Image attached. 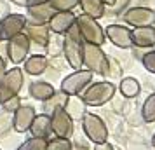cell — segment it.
<instances>
[{
    "label": "cell",
    "mask_w": 155,
    "mask_h": 150,
    "mask_svg": "<svg viewBox=\"0 0 155 150\" xmlns=\"http://www.w3.org/2000/svg\"><path fill=\"white\" fill-rule=\"evenodd\" d=\"M64 110H66V114L70 115L71 119H73V122H75L84 117L85 103L80 100V96H68V100L64 103Z\"/></svg>",
    "instance_id": "23"
},
{
    "label": "cell",
    "mask_w": 155,
    "mask_h": 150,
    "mask_svg": "<svg viewBox=\"0 0 155 150\" xmlns=\"http://www.w3.org/2000/svg\"><path fill=\"white\" fill-rule=\"evenodd\" d=\"M120 16H122L124 23L133 28L155 25V11L150 7H127Z\"/></svg>",
    "instance_id": "9"
},
{
    "label": "cell",
    "mask_w": 155,
    "mask_h": 150,
    "mask_svg": "<svg viewBox=\"0 0 155 150\" xmlns=\"http://www.w3.org/2000/svg\"><path fill=\"white\" fill-rule=\"evenodd\" d=\"M51 117V129L52 135L59 136V138H71L75 135V122L70 115L66 114L64 108H54L49 114Z\"/></svg>",
    "instance_id": "8"
},
{
    "label": "cell",
    "mask_w": 155,
    "mask_h": 150,
    "mask_svg": "<svg viewBox=\"0 0 155 150\" xmlns=\"http://www.w3.org/2000/svg\"><path fill=\"white\" fill-rule=\"evenodd\" d=\"M25 33L30 38V42L37 44L40 47H45L51 40V32L47 28V25H28L26 23Z\"/></svg>",
    "instance_id": "17"
},
{
    "label": "cell",
    "mask_w": 155,
    "mask_h": 150,
    "mask_svg": "<svg viewBox=\"0 0 155 150\" xmlns=\"http://www.w3.org/2000/svg\"><path fill=\"white\" fill-rule=\"evenodd\" d=\"M141 63L145 66V70H148L150 73H155V51H148L141 56Z\"/></svg>",
    "instance_id": "31"
},
{
    "label": "cell",
    "mask_w": 155,
    "mask_h": 150,
    "mask_svg": "<svg viewBox=\"0 0 155 150\" xmlns=\"http://www.w3.org/2000/svg\"><path fill=\"white\" fill-rule=\"evenodd\" d=\"M11 2H19V0H11Z\"/></svg>",
    "instance_id": "41"
},
{
    "label": "cell",
    "mask_w": 155,
    "mask_h": 150,
    "mask_svg": "<svg viewBox=\"0 0 155 150\" xmlns=\"http://www.w3.org/2000/svg\"><path fill=\"white\" fill-rule=\"evenodd\" d=\"M7 14H11V9H9L7 0H0V19L5 18Z\"/></svg>",
    "instance_id": "35"
},
{
    "label": "cell",
    "mask_w": 155,
    "mask_h": 150,
    "mask_svg": "<svg viewBox=\"0 0 155 150\" xmlns=\"http://www.w3.org/2000/svg\"><path fill=\"white\" fill-rule=\"evenodd\" d=\"M92 72L89 70H75L73 73L66 75L61 80V93H64L66 96H78V94L84 91L85 87L92 82Z\"/></svg>",
    "instance_id": "7"
},
{
    "label": "cell",
    "mask_w": 155,
    "mask_h": 150,
    "mask_svg": "<svg viewBox=\"0 0 155 150\" xmlns=\"http://www.w3.org/2000/svg\"><path fill=\"white\" fill-rule=\"evenodd\" d=\"M11 129H12V114L2 108L0 110V135H7Z\"/></svg>",
    "instance_id": "30"
},
{
    "label": "cell",
    "mask_w": 155,
    "mask_h": 150,
    "mask_svg": "<svg viewBox=\"0 0 155 150\" xmlns=\"http://www.w3.org/2000/svg\"><path fill=\"white\" fill-rule=\"evenodd\" d=\"M94 150H115V147H113L112 143L103 142V143H98V145L94 147Z\"/></svg>",
    "instance_id": "37"
},
{
    "label": "cell",
    "mask_w": 155,
    "mask_h": 150,
    "mask_svg": "<svg viewBox=\"0 0 155 150\" xmlns=\"http://www.w3.org/2000/svg\"><path fill=\"white\" fill-rule=\"evenodd\" d=\"M78 7L82 9V14L89 16L92 19H101L105 12V4L101 0H78Z\"/></svg>",
    "instance_id": "21"
},
{
    "label": "cell",
    "mask_w": 155,
    "mask_h": 150,
    "mask_svg": "<svg viewBox=\"0 0 155 150\" xmlns=\"http://www.w3.org/2000/svg\"><path fill=\"white\" fill-rule=\"evenodd\" d=\"M54 93H56L54 86L49 84V82H45V80H35V82H31L30 87H28V94L31 96V98L38 100V101L49 100Z\"/></svg>",
    "instance_id": "20"
},
{
    "label": "cell",
    "mask_w": 155,
    "mask_h": 150,
    "mask_svg": "<svg viewBox=\"0 0 155 150\" xmlns=\"http://www.w3.org/2000/svg\"><path fill=\"white\" fill-rule=\"evenodd\" d=\"M23 63H25L23 65V70L26 72L28 75H33V77L42 75L44 72L49 68V59L44 56V54H31Z\"/></svg>",
    "instance_id": "19"
},
{
    "label": "cell",
    "mask_w": 155,
    "mask_h": 150,
    "mask_svg": "<svg viewBox=\"0 0 155 150\" xmlns=\"http://www.w3.org/2000/svg\"><path fill=\"white\" fill-rule=\"evenodd\" d=\"M66 100H68V96H66L64 93H61V91H59V93H54V94L49 98V100L44 101V114L49 115L51 112L54 110V108H59V107L64 108V103H66Z\"/></svg>",
    "instance_id": "25"
},
{
    "label": "cell",
    "mask_w": 155,
    "mask_h": 150,
    "mask_svg": "<svg viewBox=\"0 0 155 150\" xmlns=\"http://www.w3.org/2000/svg\"><path fill=\"white\" fill-rule=\"evenodd\" d=\"M101 2H103L105 5H112V4H113V2H115V0H101Z\"/></svg>",
    "instance_id": "39"
},
{
    "label": "cell",
    "mask_w": 155,
    "mask_h": 150,
    "mask_svg": "<svg viewBox=\"0 0 155 150\" xmlns=\"http://www.w3.org/2000/svg\"><path fill=\"white\" fill-rule=\"evenodd\" d=\"M115 93H117L115 84L108 80H101V82H91L78 96L85 103V107H103L113 100Z\"/></svg>",
    "instance_id": "1"
},
{
    "label": "cell",
    "mask_w": 155,
    "mask_h": 150,
    "mask_svg": "<svg viewBox=\"0 0 155 150\" xmlns=\"http://www.w3.org/2000/svg\"><path fill=\"white\" fill-rule=\"evenodd\" d=\"M49 7L54 12H70L78 7V0H49Z\"/></svg>",
    "instance_id": "27"
},
{
    "label": "cell",
    "mask_w": 155,
    "mask_h": 150,
    "mask_svg": "<svg viewBox=\"0 0 155 150\" xmlns=\"http://www.w3.org/2000/svg\"><path fill=\"white\" fill-rule=\"evenodd\" d=\"M26 28V18L23 14H7L0 19V40L7 42L18 33H23Z\"/></svg>",
    "instance_id": "11"
},
{
    "label": "cell",
    "mask_w": 155,
    "mask_h": 150,
    "mask_svg": "<svg viewBox=\"0 0 155 150\" xmlns=\"http://www.w3.org/2000/svg\"><path fill=\"white\" fill-rule=\"evenodd\" d=\"M82 121V131L87 140H91L94 145L98 143H103L108 140V128H106L105 121L96 114H91V112H85L84 117L80 119Z\"/></svg>",
    "instance_id": "5"
},
{
    "label": "cell",
    "mask_w": 155,
    "mask_h": 150,
    "mask_svg": "<svg viewBox=\"0 0 155 150\" xmlns=\"http://www.w3.org/2000/svg\"><path fill=\"white\" fill-rule=\"evenodd\" d=\"M75 18L77 16L73 14V11H70V12H54L47 21V28L54 35H64L75 25Z\"/></svg>",
    "instance_id": "14"
},
{
    "label": "cell",
    "mask_w": 155,
    "mask_h": 150,
    "mask_svg": "<svg viewBox=\"0 0 155 150\" xmlns=\"http://www.w3.org/2000/svg\"><path fill=\"white\" fill-rule=\"evenodd\" d=\"M129 2H131V0H115L112 4L113 14H122V12L129 7Z\"/></svg>",
    "instance_id": "33"
},
{
    "label": "cell",
    "mask_w": 155,
    "mask_h": 150,
    "mask_svg": "<svg viewBox=\"0 0 155 150\" xmlns=\"http://www.w3.org/2000/svg\"><path fill=\"white\" fill-rule=\"evenodd\" d=\"M105 37L119 49H129L133 47L131 42V30L124 25H108L105 28Z\"/></svg>",
    "instance_id": "12"
},
{
    "label": "cell",
    "mask_w": 155,
    "mask_h": 150,
    "mask_svg": "<svg viewBox=\"0 0 155 150\" xmlns=\"http://www.w3.org/2000/svg\"><path fill=\"white\" fill-rule=\"evenodd\" d=\"M131 42L134 47L150 49L155 45V25L152 26H140L131 30Z\"/></svg>",
    "instance_id": "15"
},
{
    "label": "cell",
    "mask_w": 155,
    "mask_h": 150,
    "mask_svg": "<svg viewBox=\"0 0 155 150\" xmlns=\"http://www.w3.org/2000/svg\"><path fill=\"white\" fill-rule=\"evenodd\" d=\"M30 133L33 138H42V140H49L52 135V129H51V117L47 114H40L35 115L33 121L30 124Z\"/></svg>",
    "instance_id": "16"
},
{
    "label": "cell",
    "mask_w": 155,
    "mask_h": 150,
    "mask_svg": "<svg viewBox=\"0 0 155 150\" xmlns=\"http://www.w3.org/2000/svg\"><path fill=\"white\" fill-rule=\"evenodd\" d=\"M63 52L64 59H66V63L70 65L73 70H80L82 68V38L78 35V30L77 26L73 25L63 37Z\"/></svg>",
    "instance_id": "2"
},
{
    "label": "cell",
    "mask_w": 155,
    "mask_h": 150,
    "mask_svg": "<svg viewBox=\"0 0 155 150\" xmlns=\"http://www.w3.org/2000/svg\"><path fill=\"white\" fill-rule=\"evenodd\" d=\"M5 72H7V65H5V59L0 56V82H2V79H4Z\"/></svg>",
    "instance_id": "38"
},
{
    "label": "cell",
    "mask_w": 155,
    "mask_h": 150,
    "mask_svg": "<svg viewBox=\"0 0 155 150\" xmlns=\"http://www.w3.org/2000/svg\"><path fill=\"white\" fill-rule=\"evenodd\" d=\"M119 91L124 98H136L141 93V84L134 77H122L119 82Z\"/></svg>",
    "instance_id": "22"
},
{
    "label": "cell",
    "mask_w": 155,
    "mask_h": 150,
    "mask_svg": "<svg viewBox=\"0 0 155 150\" xmlns=\"http://www.w3.org/2000/svg\"><path fill=\"white\" fill-rule=\"evenodd\" d=\"M19 105H21V98H19V96H14V98H11V100L4 101V103H2V108H4L5 112H11V114H12Z\"/></svg>",
    "instance_id": "32"
},
{
    "label": "cell",
    "mask_w": 155,
    "mask_h": 150,
    "mask_svg": "<svg viewBox=\"0 0 155 150\" xmlns=\"http://www.w3.org/2000/svg\"><path fill=\"white\" fill-rule=\"evenodd\" d=\"M153 11H155V9H153Z\"/></svg>",
    "instance_id": "44"
},
{
    "label": "cell",
    "mask_w": 155,
    "mask_h": 150,
    "mask_svg": "<svg viewBox=\"0 0 155 150\" xmlns=\"http://www.w3.org/2000/svg\"><path fill=\"white\" fill-rule=\"evenodd\" d=\"M26 23L28 25H47L49 18L54 14V11L49 7V4H44V5H33V7H26Z\"/></svg>",
    "instance_id": "18"
},
{
    "label": "cell",
    "mask_w": 155,
    "mask_h": 150,
    "mask_svg": "<svg viewBox=\"0 0 155 150\" xmlns=\"http://www.w3.org/2000/svg\"><path fill=\"white\" fill-rule=\"evenodd\" d=\"M105 79L108 80V82H112V84H115L117 80L122 79V66L119 65V61H117V59L108 58V66H106Z\"/></svg>",
    "instance_id": "26"
},
{
    "label": "cell",
    "mask_w": 155,
    "mask_h": 150,
    "mask_svg": "<svg viewBox=\"0 0 155 150\" xmlns=\"http://www.w3.org/2000/svg\"><path fill=\"white\" fill-rule=\"evenodd\" d=\"M152 150H155V147H153V148H152Z\"/></svg>",
    "instance_id": "42"
},
{
    "label": "cell",
    "mask_w": 155,
    "mask_h": 150,
    "mask_svg": "<svg viewBox=\"0 0 155 150\" xmlns=\"http://www.w3.org/2000/svg\"><path fill=\"white\" fill-rule=\"evenodd\" d=\"M141 119L147 124L155 122V93H152L147 100L143 101V107H141Z\"/></svg>",
    "instance_id": "24"
},
{
    "label": "cell",
    "mask_w": 155,
    "mask_h": 150,
    "mask_svg": "<svg viewBox=\"0 0 155 150\" xmlns=\"http://www.w3.org/2000/svg\"><path fill=\"white\" fill-rule=\"evenodd\" d=\"M75 26L78 30V35L85 44H94V45H103L106 40L105 28H101L98 19H92L89 16L80 14L75 18Z\"/></svg>",
    "instance_id": "3"
},
{
    "label": "cell",
    "mask_w": 155,
    "mask_h": 150,
    "mask_svg": "<svg viewBox=\"0 0 155 150\" xmlns=\"http://www.w3.org/2000/svg\"><path fill=\"white\" fill-rule=\"evenodd\" d=\"M45 150H73V147H71L70 138H59V136H54V138H49V140H47Z\"/></svg>",
    "instance_id": "28"
},
{
    "label": "cell",
    "mask_w": 155,
    "mask_h": 150,
    "mask_svg": "<svg viewBox=\"0 0 155 150\" xmlns=\"http://www.w3.org/2000/svg\"><path fill=\"white\" fill-rule=\"evenodd\" d=\"M30 47H31V42L25 32L7 40V56L11 59V63H14L16 66L21 65L30 56Z\"/></svg>",
    "instance_id": "10"
},
{
    "label": "cell",
    "mask_w": 155,
    "mask_h": 150,
    "mask_svg": "<svg viewBox=\"0 0 155 150\" xmlns=\"http://www.w3.org/2000/svg\"><path fill=\"white\" fill-rule=\"evenodd\" d=\"M82 66L85 70L98 73L105 77L106 66H108V56H106L101 45H94V44H82Z\"/></svg>",
    "instance_id": "4"
},
{
    "label": "cell",
    "mask_w": 155,
    "mask_h": 150,
    "mask_svg": "<svg viewBox=\"0 0 155 150\" xmlns=\"http://www.w3.org/2000/svg\"><path fill=\"white\" fill-rule=\"evenodd\" d=\"M152 147H155V133H153V136H152Z\"/></svg>",
    "instance_id": "40"
},
{
    "label": "cell",
    "mask_w": 155,
    "mask_h": 150,
    "mask_svg": "<svg viewBox=\"0 0 155 150\" xmlns=\"http://www.w3.org/2000/svg\"><path fill=\"white\" fill-rule=\"evenodd\" d=\"M44 4H49V0H25V5H26V7H33V5H44Z\"/></svg>",
    "instance_id": "36"
},
{
    "label": "cell",
    "mask_w": 155,
    "mask_h": 150,
    "mask_svg": "<svg viewBox=\"0 0 155 150\" xmlns=\"http://www.w3.org/2000/svg\"><path fill=\"white\" fill-rule=\"evenodd\" d=\"M23 84H25V75L19 66H14L5 72L4 79L0 82V105L14 96H19Z\"/></svg>",
    "instance_id": "6"
},
{
    "label": "cell",
    "mask_w": 155,
    "mask_h": 150,
    "mask_svg": "<svg viewBox=\"0 0 155 150\" xmlns=\"http://www.w3.org/2000/svg\"><path fill=\"white\" fill-rule=\"evenodd\" d=\"M45 145H47V140H42V138H28L26 142H23L16 150H45Z\"/></svg>",
    "instance_id": "29"
},
{
    "label": "cell",
    "mask_w": 155,
    "mask_h": 150,
    "mask_svg": "<svg viewBox=\"0 0 155 150\" xmlns=\"http://www.w3.org/2000/svg\"><path fill=\"white\" fill-rule=\"evenodd\" d=\"M45 47H47V51H49L51 54H58V52H61V49H63V42H61V40H59V42L49 40V44H47Z\"/></svg>",
    "instance_id": "34"
},
{
    "label": "cell",
    "mask_w": 155,
    "mask_h": 150,
    "mask_svg": "<svg viewBox=\"0 0 155 150\" xmlns=\"http://www.w3.org/2000/svg\"><path fill=\"white\" fill-rule=\"evenodd\" d=\"M35 107L31 105H19L12 112V129L18 135H23L30 129V124L35 117Z\"/></svg>",
    "instance_id": "13"
},
{
    "label": "cell",
    "mask_w": 155,
    "mask_h": 150,
    "mask_svg": "<svg viewBox=\"0 0 155 150\" xmlns=\"http://www.w3.org/2000/svg\"><path fill=\"white\" fill-rule=\"evenodd\" d=\"M0 42H2V40H0Z\"/></svg>",
    "instance_id": "43"
}]
</instances>
